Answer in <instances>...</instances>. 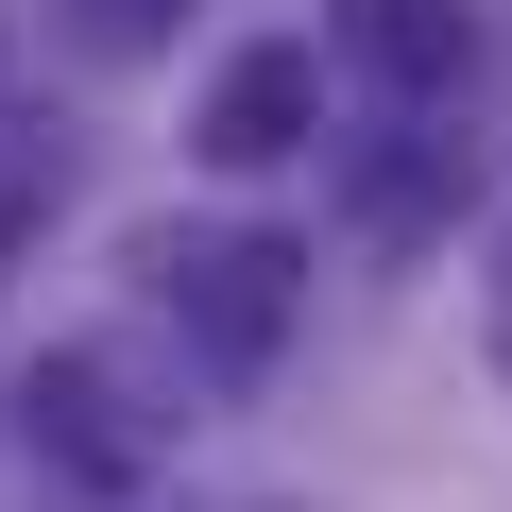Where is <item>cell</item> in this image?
<instances>
[{"instance_id":"7","label":"cell","mask_w":512,"mask_h":512,"mask_svg":"<svg viewBox=\"0 0 512 512\" xmlns=\"http://www.w3.org/2000/svg\"><path fill=\"white\" fill-rule=\"evenodd\" d=\"M478 325H495V359H512V222L478 239Z\"/></svg>"},{"instance_id":"3","label":"cell","mask_w":512,"mask_h":512,"mask_svg":"<svg viewBox=\"0 0 512 512\" xmlns=\"http://www.w3.org/2000/svg\"><path fill=\"white\" fill-rule=\"evenodd\" d=\"M308 137H325V52H308V35L222 52V86H205V120H188V154H205V171H291Z\"/></svg>"},{"instance_id":"1","label":"cell","mask_w":512,"mask_h":512,"mask_svg":"<svg viewBox=\"0 0 512 512\" xmlns=\"http://www.w3.org/2000/svg\"><path fill=\"white\" fill-rule=\"evenodd\" d=\"M137 274H154V308L188 325L205 376H274V342H291V308H308L325 256L291 222H137Z\"/></svg>"},{"instance_id":"2","label":"cell","mask_w":512,"mask_h":512,"mask_svg":"<svg viewBox=\"0 0 512 512\" xmlns=\"http://www.w3.org/2000/svg\"><path fill=\"white\" fill-rule=\"evenodd\" d=\"M18 444H35L52 478H86V495H137V478L171 461V410L137 393L120 342H52V359L18 376Z\"/></svg>"},{"instance_id":"4","label":"cell","mask_w":512,"mask_h":512,"mask_svg":"<svg viewBox=\"0 0 512 512\" xmlns=\"http://www.w3.org/2000/svg\"><path fill=\"white\" fill-rule=\"evenodd\" d=\"M461 188H478L461 137H376V154H342L325 222H342L359 256H427V239H461Z\"/></svg>"},{"instance_id":"5","label":"cell","mask_w":512,"mask_h":512,"mask_svg":"<svg viewBox=\"0 0 512 512\" xmlns=\"http://www.w3.org/2000/svg\"><path fill=\"white\" fill-rule=\"evenodd\" d=\"M325 52L376 86V103H444L478 69V0H325Z\"/></svg>"},{"instance_id":"6","label":"cell","mask_w":512,"mask_h":512,"mask_svg":"<svg viewBox=\"0 0 512 512\" xmlns=\"http://www.w3.org/2000/svg\"><path fill=\"white\" fill-rule=\"evenodd\" d=\"M52 35H69L86 69H154V52L188 35V0H52Z\"/></svg>"}]
</instances>
